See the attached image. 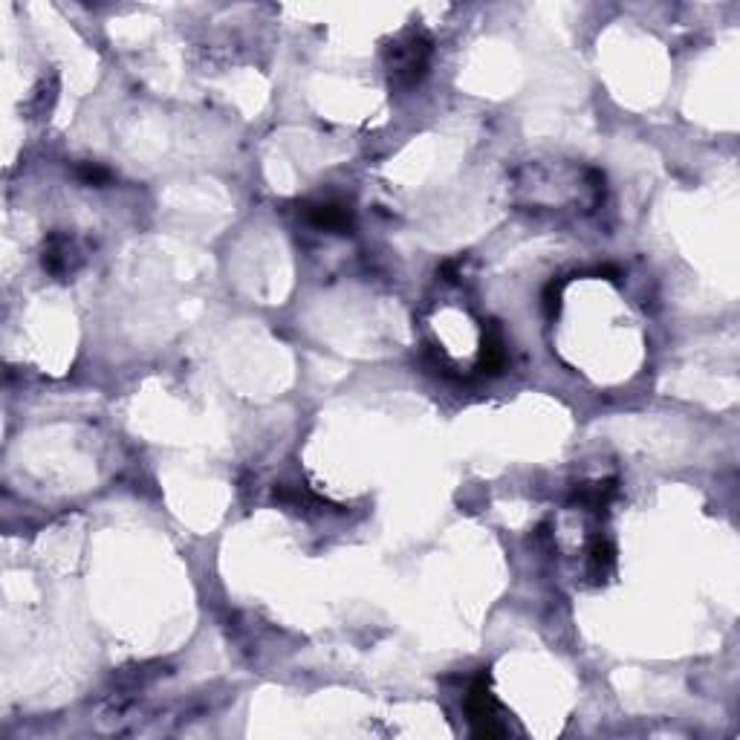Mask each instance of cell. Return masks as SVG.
<instances>
[{
	"instance_id": "cell-1",
	"label": "cell",
	"mask_w": 740,
	"mask_h": 740,
	"mask_svg": "<svg viewBox=\"0 0 740 740\" xmlns=\"http://www.w3.org/2000/svg\"><path fill=\"white\" fill-rule=\"evenodd\" d=\"M429 59H431V41L425 35H417V32H411L408 38L397 41L388 52L390 75H394V82H399V84H417L425 75Z\"/></svg>"
},
{
	"instance_id": "cell-2",
	"label": "cell",
	"mask_w": 740,
	"mask_h": 740,
	"mask_svg": "<svg viewBox=\"0 0 740 740\" xmlns=\"http://www.w3.org/2000/svg\"><path fill=\"white\" fill-rule=\"evenodd\" d=\"M466 712L477 737H503L507 726L498 717V700L489 689V674H480L466 694Z\"/></svg>"
},
{
	"instance_id": "cell-3",
	"label": "cell",
	"mask_w": 740,
	"mask_h": 740,
	"mask_svg": "<svg viewBox=\"0 0 740 740\" xmlns=\"http://www.w3.org/2000/svg\"><path fill=\"white\" fill-rule=\"evenodd\" d=\"M304 217L319 229L327 232H347L350 229V211L342 203H312L304 209Z\"/></svg>"
},
{
	"instance_id": "cell-4",
	"label": "cell",
	"mask_w": 740,
	"mask_h": 740,
	"mask_svg": "<svg viewBox=\"0 0 740 740\" xmlns=\"http://www.w3.org/2000/svg\"><path fill=\"white\" fill-rule=\"evenodd\" d=\"M73 261H75L73 240L67 238V234H52L47 240V249H43V266H47L52 275H64L73 269Z\"/></svg>"
},
{
	"instance_id": "cell-5",
	"label": "cell",
	"mask_w": 740,
	"mask_h": 740,
	"mask_svg": "<svg viewBox=\"0 0 740 740\" xmlns=\"http://www.w3.org/2000/svg\"><path fill=\"white\" fill-rule=\"evenodd\" d=\"M507 365V350H503V335L498 327H489L486 333V342H484V350H480V370L489 376H495Z\"/></svg>"
},
{
	"instance_id": "cell-6",
	"label": "cell",
	"mask_w": 740,
	"mask_h": 740,
	"mask_svg": "<svg viewBox=\"0 0 740 740\" xmlns=\"http://www.w3.org/2000/svg\"><path fill=\"white\" fill-rule=\"evenodd\" d=\"M616 495V480H604V484H587L579 486L576 500L585 503L590 509H604L610 503V498Z\"/></svg>"
},
{
	"instance_id": "cell-7",
	"label": "cell",
	"mask_w": 740,
	"mask_h": 740,
	"mask_svg": "<svg viewBox=\"0 0 740 740\" xmlns=\"http://www.w3.org/2000/svg\"><path fill=\"white\" fill-rule=\"evenodd\" d=\"M616 562V549L610 541H604V538H599L596 544H593L590 549V567H593V573L596 576H608L610 573V567Z\"/></svg>"
},
{
	"instance_id": "cell-8",
	"label": "cell",
	"mask_w": 740,
	"mask_h": 740,
	"mask_svg": "<svg viewBox=\"0 0 740 740\" xmlns=\"http://www.w3.org/2000/svg\"><path fill=\"white\" fill-rule=\"evenodd\" d=\"M78 177H82L84 183H105V179L110 177V171H107V168H102V165H90V162H84L82 168H78Z\"/></svg>"
}]
</instances>
